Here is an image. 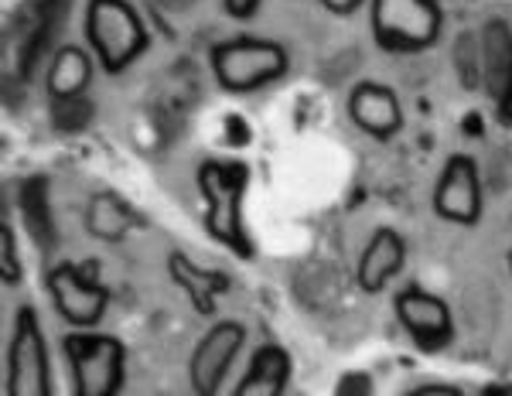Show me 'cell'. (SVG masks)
Returning a JSON list of instances; mask_svg holds the SVG:
<instances>
[{"instance_id": "603a6c76", "label": "cell", "mask_w": 512, "mask_h": 396, "mask_svg": "<svg viewBox=\"0 0 512 396\" xmlns=\"http://www.w3.org/2000/svg\"><path fill=\"white\" fill-rule=\"evenodd\" d=\"M509 270H512V250H509Z\"/></svg>"}, {"instance_id": "e0dca14e", "label": "cell", "mask_w": 512, "mask_h": 396, "mask_svg": "<svg viewBox=\"0 0 512 396\" xmlns=\"http://www.w3.org/2000/svg\"><path fill=\"white\" fill-rule=\"evenodd\" d=\"M0 274H4L7 287H18L24 280V263L18 253V236H14L11 222H0Z\"/></svg>"}, {"instance_id": "8fae6325", "label": "cell", "mask_w": 512, "mask_h": 396, "mask_svg": "<svg viewBox=\"0 0 512 396\" xmlns=\"http://www.w3.org/2000/svg\"><path fill=\"white\" fill-rule=\"evenodd\" d=\"M349 120L362 134L376 137V140H390L403 130V106L396 89H390L386 82L376 79H359L349 93Z\"/></svg>"}, {"instance_id": "5bb4252c", "label": "cell", "mask_w": 512, "mask_h": 396, "mask_svg": "<svg viewBox=\"0 0 512 396\" xmlns=\"http://www.w3.org/2000/svg\"><path fill=\"white\" fill-rule=\"evenodd\" d=\"M294 376V359L280 342H263L253 349L246 373L233 386L236 396H284Z\"/></svg>"}, {"instance_id": "9c48e42d", "label": "cell", "mask_w": 512, "mask_h": 396, "mask_svg": "<svg viewBox=\"0 0 512 396\" xmlns=\"http://www.w3.org/2000/svg\"><path fill=\"white\" fill-rule=\"evenodd\" d=\"M45 287L55 311L72 328H96L110 311V291L76 263H59V267L48 270Z\"/></svg>"}, {"instance_id": "9a60e30c", "label": "cell", "mask_w": 512, "mask_h": 396, "mask_svg": "<svg viewBox=\"0 0 512 396\" xmlns=\"http://www.w3.org/2000/svg\"><path fill=\"white\" fill-rule=\"evenodd\" d=\"M93 82V59L82 45H62L55 52L52 65H48V79L45 89L55 103H69V99H79Z\"/></svg>"}, {"instance_id": "7c38bea8", "label": "cell", "mask_w": 512, "mask_h": 396, "mask_svg": "<svg viewBox=\"0 0 512 396\" xmlns=\"http://www.w3.org/2000/svg\"><path fill=\"white\" fill-rule=\"evenodd\" d=\"M407 267V239L396 233L393 226L373 229L359 253V267H355V284L362 294H383Z\"/></svg>"}, {"instance_id": "30bf717a", "label": "cell", "mask_w": 512, "mask_h": 396, "mask_svg": "<svg viewBox=\"0 0 512 396\" xmlns=\"http://www.w3.org/2000/svg\"><path fill=\"white\" fill-rule=\"evenodd\" d=\"M393 318L420 352H437L454 338V318L448 301L417 284L393 294Z\"/></svg>"}, {"instance_id": "6da1fadb", "label": "cell", "mask_w": 512, "mask_h": 396, "mask_svg": "<svg viewBox=\"0 0 512 396\" xmlns=\"http://www.w3.org/2000/svg\"><path fill=\"white\" fill-rule=\"evenodd\" d=\"M250 164L236 158H209L198 164L195 185L202 195L205 233L236 257H253V239L243 219V202L250 192Z\"/></svg>"}, {"instance_id": "5b68a950", "label": "cell", "mask_w": 512, "mask_h": 396, "mask_svg": "<svg viewBox=\"0 0 512 396\" xmlns=\"http://www.w3.org/2000/svg\"><path fill=\"white\" fill-rule=\"evenodd\" d=\"M369 31L386 55H420L441 41V0H369Z\"/></svg>"}, {"instance_id": "277c9868", "label": "cell", "mask_w": 512, "mask_h": 396, "mask_svg": "<svg viewBox=\"0 0 512 396\" xmlns=\"http://www.w3.org/2000/svg\"><path fill=\"white\" fill-rule=\"evenodd\" d=\"M62 352L76 396H117L127 383V345L117 335L76 328L62 338Z\"/></svg>"}, {"instance_id": "ac0fdd59", "label": "cell", "mask_w": 512, "mask_h": 396, "mask_svg": "<svg viewBox=\"0 0 512 396\" xmlns=\"http://www.w3.org/2000/svg\"><path fill=\"white\" fill-rule=\"evenodd\" d=\"M499 120L512 127V48H509V65H506V76H502L499 86Z\"/></svg>"}, {"instance_id": "ba28073f", "label": "cell", "mask_w": 512, "mask_h": 396, "mask_svg": "<svg viewBox=\"0 0 512 396\" xmlns=\"http://www.w3.org/2000/svg\"><path fill=\"white\" fill-rule=\"evenodd\" d=\"M246 345V325L236 318H216L212 328L195 342L188 356V383L198 396H216L229 369Z\"/></svg>"}, {"instance_id": "7402d4cb", "label": "cell", "mask_w": 512, "mask_h": 396, "mask_svg": "<svg viewBox=\"0 0 512 396\" xmlns=\"http://www.w3.org/2000/svg\"><path fill=\"white\" fill-rule=\"evenodd\" d=\"M482 396H512V383H492V386H485Z\"/></svg>"}, {"instance_id": "44dd1931", "label": "cell", "mask_w": 512, "mask_h": 396, "mask_svg": "<svg viewBox=\"0 0 512 396\" xmlns=\"http://www.w3.org/2000/svg\"><path fill=\"white\" fill-rule=\"evenodd\" d=\"M318 4L325 7L328 14H335V18H349L359 7H366L369 0H318Z\"/></svg>"}, {"instance_id": "8992f818", "label": "cell", "mask_w": 512, "mask_h": 396, "mask_svg": "<svg viewBox=\"0 0 512 396\" xmlns=\"http://www.w3.org/2000/svg\"><path fill=\"white\" fill-rule=\"evenodd\" d=\"M52 359H48L45 328L35 304L14 311L11 342L4 356V393L7 396H52Z\"/></svg>"}, {"instance_id": "4fadbf2b", "label": "cell", "mask_w": 512, "mask_h": 396, "mask_svg": "<svg viewBox=\"0 0 512 396\" xmlns=\"http://www.w3.org/2000/svg\"><path fill=\"white\" fill-rule=\"evenodd\" d=\"M168 277H171V284L188 297V304H192L195 315H202V318L216 315L219 297L229 287V280L222 270L202 267V263H198L195 257H188L185 250L168 253Z\"/></svg>"}, {"instance_id": "7a4b0ae2", "label": "cell", "mask_w": 512, "mask_h": 396, "mask_svg": "<svg viewBox=\"0 0 512 396\" xmlns=\"http://www.w3.org/2000/svg\"><path fill=\"white\" fill-rule=\"evenodd\" d=\"M86 41L106 76H123L151 48V31L130 0H86Z\"/></svg>"}, {"instance_id": "ffe728a7", "label": "cell", "mask_w": 512, "mask_h": 396, "mask_svg": "<svg viewBox=\"0 0 512 396\" xmlns=\"http://www.w3.org/2000/svg\"><path fill=\"white\" fill-rule=\"evenodd\" d=\"M403 396H465L458 383H420V386H410Z\"/></svg>"}, {"instance_id": "2e32d148", "label": "cell", "mask_w": 512, "mask_h": 396, "mask_svg": "<svg viewBox=\"0 0 512 396\" xmlns=\"http://www.w3.org/2000/svg\"><path fill=\"white\" fill-rule=\"evenodd\" d=\"M86 233L99 239V243H123V239L130 236V229L137 226V216L134 209H130L127 198H120L117 192H110V188H103V192H96L89 198L86 205Z\"/></svg>"}, {"instance_id": "3957f363", "label": "cell", "mask_w": 512, "mask_h": 396, "mask_svg": "<svg viewBox=\"0 0 512 396\" xmlns=\"http://www.w3.org/2000/svg\"><path fill=\"white\" fill-rule=\"evenodd\" d=\"M209 69L216 76L222 93L246 96L263 86H274L291 72V55L274 38L239 35L212 45Z\"/></svg>"}, {"instance_id": "cb8c5ba5", "label": "cell", "mask_w": 512, "mask_h": 396, "mask_svg": "<svg viewBox=\"0 0 512 396\" xmlns=\"http://www.w3.org/2000/svg\"><path fill=\"white\" fill-rule=\"evenodd\" d=\"M178 4H181V0H178Z\"/></svg>"}, {"instance_id": "52a82bcc", "label": "cell", "mask_w": 512, "mask_h": 396, "mask_svg": "<svg viewBox=\"0 0 512 396\" xmlns=\"http://www.w3.org/2000/svg\"><path fill=\"white\" fill-rule=\"evenodd\" d=\"M434 216L451 226H478L485 212V195H482V171L478 161L465 151H454L441 168V178L434 185L431 195Z\"/></svg>"}, {"instance_id": "d6986e66", "label": "cell", "mask_w": 512, "mask_h": 396, "mask_svg": "<svg viewBox=\"0 0 512 396\" xmlns=\"http://www.w3.org/2000/svg\"><path fill=\"white\" fill-rule=\"evenodd\" d=\"M222 7L233 21H253L260 14L263 0H222Z\"/></svg>"}]
</instances>
